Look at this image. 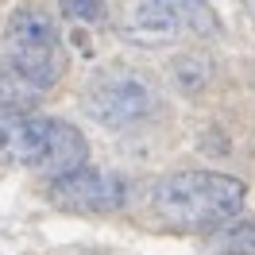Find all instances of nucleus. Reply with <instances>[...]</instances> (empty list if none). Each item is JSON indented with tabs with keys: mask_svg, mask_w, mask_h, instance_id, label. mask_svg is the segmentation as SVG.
<instances>
[{
	"mask_svg": "<svg viewBox=\"0 0 255 255\" xmlns=\"http://www.w3.org/2000/svg\"><path fill=\"white\" fill-rule=\"evenodd\" d=\"M248 201V186L224 170H174L151 186L155 217L182 232H209L240 217Z\"/></svg>",
	"mask_w": 255,
	"mask_h": 255,
	"instance_id": "nucleus-1",
	"label": "nucleus"
},
{
	"mask_svg": "<svg viewBox=\"0 0 255 255\" xmlns=\"http://www.w3.org/2000/svg\"><path fill=\"white\" fill-rule=\"evenodd\" d=\"M85 159L89 143L74 124L43 112H0V162L58 174Z\"/></svg>",
	"mask_w": 255,
	"mask_h": 255,
	"instance_id": "nucleus-2",
	"label": "nucleus"
},
{
	"mask_svg": "<svg viewBox=\"0 0 255 255\" xmlns=\"http://www.w3.org/2000/svg\"><path fill=\"white\" fill-rule=\"evenodd\" d=\"M209 35H217V16L205 0H135L124 23V39L135 47H170Z\"/></svg>",
	"mask_w": 255,
	"mask_h": 255,
	"instance_id": "nucleus-3",
	"label": "nucleus"
},
{
	"mask_svg": "<svg viewBox=\"0 0 255 255\" xmlns=\"http://www.w3.org/2000/svg\"><path fill=\"white\" fill-rule=\"evenodd\" d=\"M159 93L155 85L139 74H105L89 85L85 93V112L93 116L97 124L112 128V131H124V128H139L147 124L155 112H159Z\"/></svg>",
	"mask_w": 255,
	"mask_h": 255,
	"instance_id": "nucleus-4",
	"label": "nucleus"
},
{
	"mask_svg": "<svg viewBox=\"0 0 255 255\" xmlns=\"http://www.w3.org/2000/svg\"><path fill=\"white\" fill-rule=\"evenodd\" d=\"M47 201L66 213H89V217H109L128 205V182L116 170L101 166H70L47 178Z\"/></svg>",
	"mask_w": 255,
	"mask_h": 255,
	"instance_id": "nucleus-5",
	"label": "nucleus"
},
{
	"mask_svg": "<svg viewBox=\"0 0 255 255\" xmlns=\"http://www.w3.org/2000/svg\"><path fill=\"white\" fill-rule=\"evenodd\" d=\"M62 70H66L62 50L0 58V112H31L58 85Z\"/></svg>",
	"mask_w": 255,
	"mask_h": 255,
	"instance_id": "nucleus-6",
	"label": "nucleus"
},
{
	"mask_svg": "<svg viewBox=\"0 0 255 255\" xmlns=\"http://www.w3.org/2000/svg\"><path fill=\"white\" fill-rule=\"evenodd\" d=\"M4 47L8 54H54L58 47V27L43 8H16L8 27H4Z\"/></svg>",
	"mask_w": 255,
	"mask_h": 255,
	"instance_id": "nucleus-7",
	"label": "nucleus"
},
{
	"mask_svg": "<svg viewBox=\"0 0 255 255\" xmlns=\"http://www.w3.org/2000/svg\"><path fill=\"white\" fill-rule=\"evenodd\" d=\"M209 248L217 255H255V221L217 228L213 240H209Z\"/></svg>",
	"mask_w": 255,
	"mask_h": 255,
	"instance_id": "nucleus-8",
	"label": "nucleus"
},
{
	"mask_svg": "<svg viewBox=\"0 0 255 255\" xmlns=\"http://www.w3.org/2000/svg\"><path fill=\"white\" fill-rule=\"evenodd\" d=\"M209 78H213V62H209L205 54H186V58H178V62H174V81L186 89V93L201 89Z\"/></svg>",
	"mask_w": 255,
	"mask_h": 255,
	"instance_id": "nucleus-9",
	"label": "nucleus"
},
{
	"mask_svg": "<svg viewBox=\"0 0 255 255\" xmlns=\"http://www.w3.org/2000/svg\"><path fill=\"white\" fill-rule=\"evenodd\" d=\"M62 16L74 19V23L93 27V23L105 19V0H62Z\"/></svg>",
	"mask_w": 255,
	"mask_h": 255,
	"instance_id": "nucleus-10",
	"label": "nucleus"
}]
</instances>
